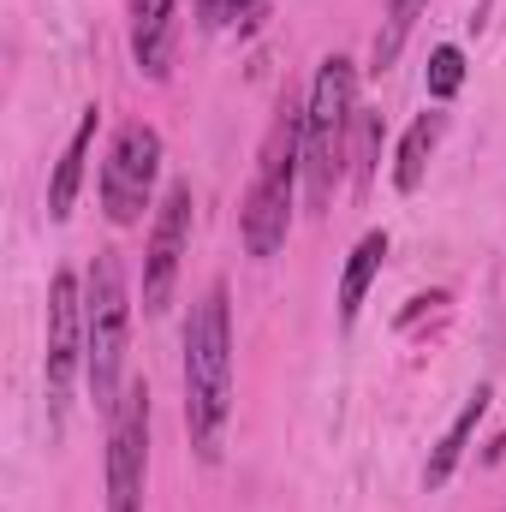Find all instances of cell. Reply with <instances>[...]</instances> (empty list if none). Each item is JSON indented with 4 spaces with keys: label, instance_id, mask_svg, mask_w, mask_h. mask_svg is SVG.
<instances>
[{
    "label": "cell",
    "instance_id": "1",
    "mask_svg": "<svg viewBox=\"0 0 506 512\" xmlns=\"http://www.w3.org/2000/svg\"><path fill=\"white\" fill-rule=\"evenodd\" d=\"M233 423V304L227 280H209V292L191 304L185 322V435L203 465H221Z\"/></svg>",
    "mask_w": 506,
    "mask_h": 512
},
{
    "label": "cell",
    "instance_id": "2",
    "mask_svg": "<svg viewBox=\"0 0 506 512\" xmlns=\"http://www.w3.org/2000/svg\"><path fill=\"white\" fill-rule=\"evenodd\" d=\"M304 191V102H280L274 120H268V137L256 149V173H251V191L239 203V239L256 262L286 245L292 233V203Z\"/></svg>",
    "mask_w": 506,
    "mask_h": 512
},
{
    "label": "cell",
    "instance_id": "3",
    "mask_svg": "<svg viewBox=\"0 0 506 512\" xmlns=\"http://www.w3.org/2000/svg\"><path fill=\"white\" fill-rule=\"evenodd\" d=\"M352 131H358V66L346 54H328L304 96V203L316 215L334 209V191L352 161Z\"/></svg>",
    "mask_w": 506,
    "mask_h": 512
},
{
    "label": "cell",
    "instance_id": "4",
    "mask_svg": "<svg viewBox=\"0 0 506 512\" xmlns=\"http://www.w3.org/2000/svg\"><path fill=\"white\" fill-rule=\"evenodd\" d=\"M131 340V286L120 251H96L84 268V382L102 411L120 405V370Z\"/></svg>",
    "mask_w": 506,
    "mask_h": 512
},
{
    "label": "cell",
    "instance_id": "5",
    "mask_svg": "<svg viewBox=\"0 0 506 512\" xmlns=\"http://www.w3.org/2000/svg\"><path fill=\"white\" fill-rule=\"evenodd\" d=\"M155 179H161V131L131 120L114 131L108 155H102V173H96V197H102V215L114 227H137L149 197H155Z\"/></svg>",
    "mask_w": 506,
    "mask_h": 512
},
{
    "label": "cell",
    "instance_id": "6",
    "mask_svg": "<svg viewBox=\"0 0 506 512\" xmlns=\"http://www.w3.org/2000/svg\"><path fill=\"white\" fill-rule=\"evenodd\" d=\"M84 370V280L60 268L48 280V352H42V387H48V423H66L72 382Z\"/></svg>",
    "mask_w": 506,
    "mask_h": 512
},
{
    "label": "cell",
    "instance_id": "7",
    "mask_svg": "<svg viewBox=\"0 0 506 512\" xmlns=\"http://www.w3.org/2000/svg\"><path fill=\"white\" fill-rule=\"evenodd\" d=\"M149 483V387L131 382L108 411V512H143Z\"/></svg>",
    "mask_w": 506,
    "mask_h": 512
},
{
    "label": "cell",
    "instance_id": "8",
    "mask_svg": "<svg viewBox=\"0 0 506 512\" xmlns=\"http://www.w3.org/2000/svg\"><path fill=\"white\" fill-rule=\"evenodd\" d=\"M191 209H197L191 185H185V179L167 185V197H161V209H155V227H149V245H143V310H149V316H161V310L173 304L179 262L191 251Z\"/></svg>",
    "mask_w": 506,
    "mask_h": 512
},
{
    "label": "cell",
    "instance_id": "9",
    "mask_svg": "<svg viewBox=\"0 0 506 512\" xmlns=\"http://www.w3.org/2000/svg\"><path fill=\"white\" fill-rule=\"evenodd\" d=\"M179 54V0H131V60L143 78H167Z\"/></svg>",
    "mask_w": 506,
    "mask_h": 512
},
{
    "label": "cell",
    "instance_id": "10",
    "mask_svg": "<svg viewBox=\"0 0 506 512\" xmlns=\"http://www.w3.org/2000/svg\"><path fill=\"white\" fill-rule=\"evenodd\" d=\"M96 126H102V108H84L78 131L66 137V155L54 161V179H48V221H72L78 191H84V167H90V149H96Z\"/></svg>",
    "mask_w": 506,
    "mask_h": 512
},
{
    "label": "cell",
    "instance_id": "11",
    "mask_svg": "<svg viewBox=\"0 0 506 512\" xmlns=\"http://www.w3.org/2000/svg\"><path fill=\"white\" fill-rule=\"evenodd\" d=\"M489 399H495V387H489V382L471 387V399L459 405V417L447 423V435L435 441V453H429V465H423V483H429V489H441V483L459 471V459L471 453V435H477V429H483V417H489Z\"/></svg>",
    "mask_w": 506,
    "mask_h": 512
},
{
    "label": "cell",
    "instance_id": "12",
    "mask_svg": "<svg viewBox=\"0 0 506 512\" xmlns=\"http://www.w3.org/2000/svg\"><path fill=\"white\" fill-rule=\"evenodd\" d=\"M381 262H387V233H364L352 245V256H346V274H340V328L358 322V310H364V298L376 286Z\"/></svg>",
    "mask_w": 506,
    "mask_h": 512
},
{
    "label": "cell",
    "instance_id": "13",
    "mask_svg": "<svg viewBox=\"0 0 506 512\" xmlns=\"http://www.w3.org/2000/svg\"><path fill=\"white\" fill-rule=\"evenodd\" d=\"M441 131H447V114H417L405 137H399V155H393V185L411 197L417 185H423V173H429V155H435V143H441Z\"/></svg>",
    "mask_w": 506,
    "mask_h": 512
},
{
    "label": "cell",
    "instance_id": "14",
    "mask_svg": "<svg viewBox=\"0 0 506 512\" xmlns=\"http://www.w3.org/2000/svg\"><path fill=\"white\" fill-rule=\"evenodd\" d=\"M423 6H429V0H387V18H381L376 48H370V72H387V66L405 54V42H411V24L423 18Z\"/></svg>",
    "mask_w": 506,
    "mask_h": 512
},
{
    "label": "cell",
    "instance_id": "15",
    "mask_svg": "<svg viewBox=\"0 0 506 512\" xmlns=\"http://www.w3.org/2000/svg\"><path fill=\"white\" fill-rule=\"evenodd\" d=\"M423 84H429V102H453V96H459V84H465V54H459L453 42H441V48L429 54Z\"/></svg>",
    "mask_w": 506,
    "mask_h": 512
},
{
    "label": "cell",
    "instance_id": "16",
    "mask_svg": "<svg viewBox=\"0 0 506 512\" xmlns=\"http://www.w3.org/2000/svg\"><path fill=\"white\" fill-rule=\"evenodd\" d=\"M268 12V0H197V24L203 30H251L256 18Z\"/></svg>",
    "mask_w": 506,
    "mask_h": 512
},
{
    "label": "cell",
    "instance_id": "17",
    "mask_svg": "<svg viewBox=\"0 0 506 512\" xmlns=\"http://www.w3.org/2000/svg\"><path fill=\"white\" fill-rule=\"evenodd\" d=\"M381 161V120L376 114H358V191H370Z\"/></svg>",
    "mask_w": 506,
    "mask_h": 512
}]
</instances>
